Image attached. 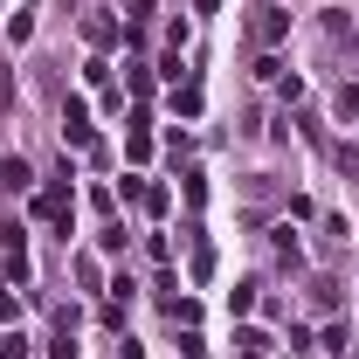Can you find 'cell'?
Returning a JSON list of instances; mask_svg holds the SVG:
<instances>
[{"instance_id":"13","label":"cell","mask_w":359,"mask_h":359,"mask_svg":"<svg viewBox=\"0 0 359 359\" xmlns=\"http://www.w3.org/2000/svg\"><path fill=\"white\" fill-rule=\"evenodd\" d=\"M125 7H132V21H145V14H152V0H125Z\"/></svg>"},{"instance_id":"8","label":"cell","mask_w":359,"mask_h":359,"mask_svg":"<svg viewBox=\"0 0 359 359\" xmlns=\"http://www.w3.org/2000/svg\"><path fill=\"white\" fill-rule=\"evenodd\" d=\"M311 304H318V311H332V304H339V283H332V276H318V283H311Z\"/></svg>"},{"instance_id":"12","label":"cell","mask_w":359,"mask_h":359,"mask_svg":"<svg viewBox=\"0 0 359 359\" xmlns=\"http://www.w3.org/2000/svg\"><path fill=\"white\" fill-rule=\"evenodd\" d=\"M0 104H14V76H7V62H0Z\"/></svg>"},{"instance_id":"9","label":"cell","mask_w":359,"mask_h":359,"mask_svg":"<svg viewBox=\"0 0 359 359\" xmlns=\"http://www.w3.org/2000/svg\"><path fill=\"white\" fill-rule=\"evenodd\" d=\"M0 359H28V332H0Z\"/></svg>"},{"instance_id":"1","label":"cell","mask_w":359,"mask_h":359,"mask_svg":"<svg viewBox=\"0 0 359 359\" xmlns=\"http://www.w3.org/2000/svg\"><path fill=\"white\" fill-rule=\"evenodd\" d=\"M283 35H290V7H276V0L249 7V42H256V48H276Z\"/></svg>"},{"instance_id":"10","label":"cell","mask_w":359,"mask_h":359,"mask_svg":"<svg viewBox=\"0 0 359 359\" xmlns=\"http://www.w3.org/2000/svg\"><path fill=\"white\" fill-rule=\"evenodd\" d=\"M97 249H111V256H118V249H125V222H104V235H97Z\"/></svg>"},{"instance_id":"4","label":"cell","mask_w":359,"mask_h":359,"mask_svg":"<svg viewBox=\"0 0 359 359\" xmlns=\"http://www.w3.org/2000/svg\"><path fill=\"white\" fill-rule=\"evenodd\" d=\"M83 35H90V48H111V42H118V21H111V14H90Z\"/></svg>"},{"instance_id":"7","label":"cell","mask_w":359,"mask_h":359,"mask_svg":"<svg viewBox=\"0 0 359 359\" xmlns=\"http://www.w3.org/2000/svg\"><path fill=\"white\" fill-rule=\"evenodd\" d=\"M228 311H235V318H249V311H256V283H235V297H228Z\"/></svg>"},{"instance_id":"3","label":"cell","mask_w":359,"mask_h":359,"mask_svg":"<svg viewBox=\"0 0 359 359\" xmlns=\"http://www.w3.org/2000/svg\"><path fill=\"white\" fill-rule=\"evenodd\" d=\"M35 215H42V222H69V187H62V180H55L42 201H35Z\"/></svg>"},{"instance_id":"6","label":"cell","mask_w":359,"mask_h":359,"mask_svg":"<svg viewBox=\"0 0 359 359\" xmlns=\"http://www.w3.org/2000/svg\"><path fill=\"white\" fill-rule=\"evenodd\" d=\"M332 111H339V118H359V76H346V83H339V97H332Z\"/></svg>"},{"instance_id":"11","label":"cell","mask_w":359,"mask_h":359,"mask_svg":"<svg viewBox=\"0 0 359 359\" xmlns=\"http://www.w3.org/2000/svg\"><path fill=\"white\" fill-rule=\"evenodd\" d=\"M332 159H339V173H359V152H353V145H332Z\"/></svg>"},{"instance_id":"14","label":"cell","mask_w":359,"mask_h":359,"mask_svg":"<svg viewBox=\"0 0 359 359\" xmlns=\"http://www.w3.org/2000/svg\"><path fill=\"white\" fill-rule=\"evenodd\" d=\"M180 359H208V353H201V339H187V346H180Z\"/></svg>"},{"instance_id":"5","label":"cell","mask_w":359,"mask_h":359,"mask_svg":"<svg viewBox=\"0 0 359 359\" xmlns=\"http://www.w3.org/2000/svg\"><path fill=\"white\" fill-rule=\"evenodd\" d=\"M235 346H242V359H269V332L242 325V332H235Z\"/></svg>"},{"instance_id":"2","label":"cell","mask_w":359,"mask_h":359,"mask_svg":"<svg viewBox=\"0 0 359 359\" xmlns=\"http://www.w3.org/2000/svg\"><path fill=\"white\" fill-rule=\"evenodd\" d=\"M62 138H69L76 152H97V132H90V111H83V97H69V104H62Z\"/></svg>"}]
</instances>
